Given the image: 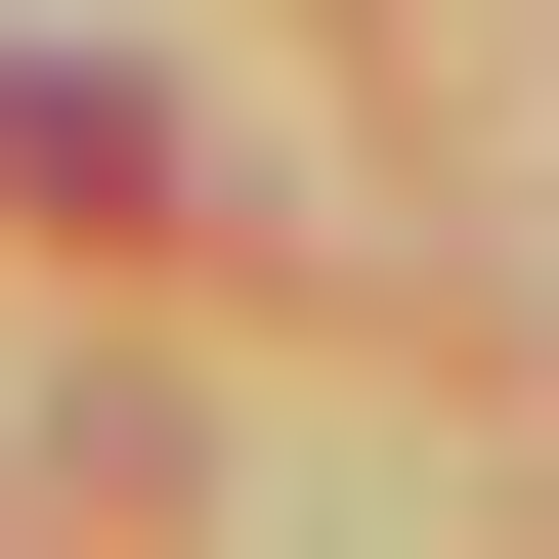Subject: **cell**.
Here are the masks:
<instances>
[{"label": "cell", "mask_w": 559, "mask_h": 559, "mask_svg": "<svg viewBox=\"0 0 559 559\" xmlns=\"http://www.w3.org/2000/svg\"><path fill=\"white\" fill-rule=\"evenodd\" d=\"M0 173H44V215H215V130H173V86H86V44H0Z\"/></svg>", "instance_id": "cell-1"}]
</instances>
